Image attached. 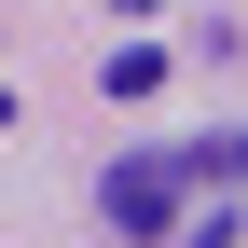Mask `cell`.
Returning <instances> with one entry per match:
<instances>
[{
	"instance_id": "cell-1",
	"label": "cell",
	"mask_w": 248,
	"mask_h": 248,
	"mask_svg": "<svg viewBox=\"0 0 248 248\" xmlns=\"http://www.w3.org/2000/svg\"><path fill=\"white\" fill-rule=\"evenodd\" d=\"M193 179H207V166H193V152H124V166L97 179V207H110V221H124V234H166V221H179V207H193Z\"/></svg>"
},
{
	"instance_id": "cell-2",
	"label": "cell",
	"mask_w": 248,
	"mask_h": 248,
	"mask_svg": "<svg viewBox=\"0 0 248 248\" xmlns=\"http://www.w3.org/2000/svg\"><path fill=\"white\" fill-rule=\"evenodd\" d=\"M207 166H234V179H248V124H234V152H207Z\"/></svg>"
},
{
	"instance_id": "cell-3",
	"label": "cell",
	"mask_w": 248,
	"mask_h": 248,
	"mask_svg": "<svg viewBox=\"0 0 248 248\" xmlns=\"http://www.w3.org/2000/svg\"><path fill=\"white\" fill-rule=\"evenodd\" d=\"M0 110H14V97H0Z\"/></svg>"
}]
</instances>
